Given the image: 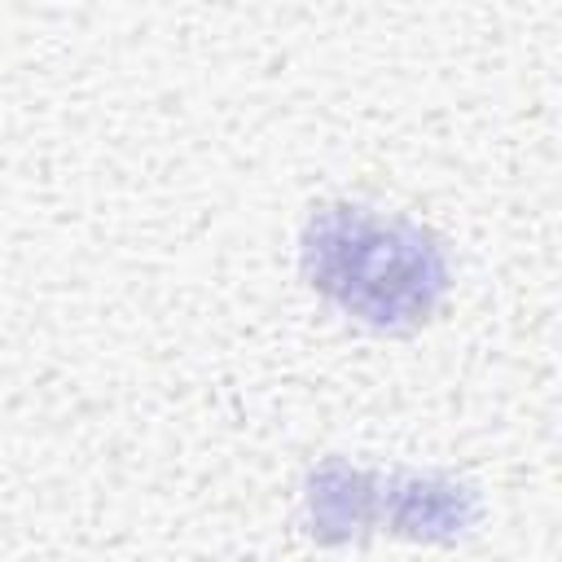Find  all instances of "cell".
<instances>
[{"mask_svg":"<svg viewBox=\"0 0 562 562\" xmlns=\"http://www.w3.org/2000/svg\"><path fill=\"white\" fill-rule=\"evenodd\" d=\"M299 268L316 294L382 334L422 329L452 285L435 233L360 202H329L307 215Z\"/></svg>","mask_w":562,"mask_h":562,"instance_id":"6da1fadb","label":"cell"},{"mask_svg":"<svg viewBox=\"0 0 562 562\" xmlns=\"http://www.w3.org/2000/svg\"><path fill=\"white\" fill-rule=\"evenodd\" d=\"M483 518L470 483L417 470H360L338 457L312 470L303 492V527L321 544H347L391 531L426 544H457Z\"/></svg>","mask_w":562,"mask_h":562,"instance_id":"7a4b0ae2","label":"cell"}]
</instances>
